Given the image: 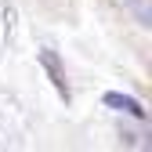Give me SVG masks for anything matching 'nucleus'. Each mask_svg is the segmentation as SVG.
<instances>
[{
    "mask_svg": "<svg viewBox=\"0 0 152 152\" xmlns=\"http://www.w3.org/2000/svg\"><path fill=\"white\" fill-rule=\"evenodd\" d=\"M105 105H112V109H120V112H130V116L145 120V109H141V102H134V98H123V94H105Z\"/></svg>",
    "mask_w": 152,
    "mask_h": 152,
    "instance_id": "nucleus-1",
    "label": "nucleus"
},
{
    "mask_svg": "<svg viewBox=\"0 0 152 152\" xmlns=\"http://www.w3.org/2000/svg\"><path fill=\"white\" fill-rule=\"evenodd\" d=\"M40 62H44V65L51 69V76H54V87H58V91L65 94V80H62V69H58V58H54L51 51H44V54H40Z\"/></svg>",
    "mask_w": 152,
    "mask_h": 152,
    "instance_id": "nucleus-2",
    "label": "nucleus"
}]
</instances>
